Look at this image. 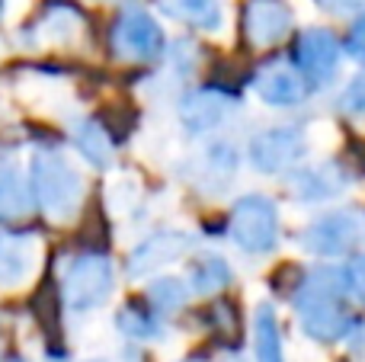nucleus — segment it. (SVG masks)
<instances>
[{"label":"nucleus","instance_id":"6","mask_svg":"<svg viewBox=\"0 0 365 362\" xmlns=\"http://www.w3.org/2000/svg\"><path fill=\"white\" fill-rule=\"evenodd\" d=\"M308 151L304 132L298 128H266L250 141V164L263 173H282L285 167L298 164Z\"/></svg>","mask_w":365,"mask_h":362},{"label":"nucleus","instance_id":"20","mask_svg":"<svg viewBox=\"0 0 365 362\" xmlns=\"http://www.w3.org/2000/svg\"><path fill=\"white\" fill-rule=\"evenodd\" d=\"M81 29V19H77L74 10L68 6H55L48 10V16L42 19V38H55V42H71Z\"/></svg>","mask_w":365,"mask_h":362},{"label":"nucleus","instance_id":"8","mask_svg":"<svg viewBox=\"0 0 365 362\" xmlns=\"http://www.w3.org/2000/svg\"><path fill=\"white\" fill-rule=\"evenodd\" d=\"M295 64L308 83H327L340 68V45L327 29H308L298 36Z\"/></svg>","mask_w":365,"mask_h":362},{"label":"nucleus","instance_id":"3","mask_svg":"<svg viewBox=\"0 0 365 362\" xmlns=\"http://www.w3.org/2000/svg\"><path fill=\"white\" fill-rule=\"evenodd\" d=\"M231 237L247 254H269L279 241V212L266 196H244L231 209Z\"/></svg>","mask_w":365,"mask_h":362},{"label":"nucleus","instance_id":"4","mask_svg":"<svg viewBox=\"0 0 365 362\" xmlns=\"http://www.w3.org/2000/svg\"><path fill=\"white\" fill-rule=\"evenodd\" d=\"M113 282H115L113 263L106 257H100V254L77 257V260H71L68 273H64V286H61L64 305L77 314L93 311V308H100L109 299Z\"/></svg>","mask_w":365,"mask_h":362},{"label":"nucleus","instance_id":"12","mask_svg":"<svg viewBox=\"0 0 365 362\" xmlns=\"http://www.w3.org/2000/svg\"><path fill=\"white\" fill-rule=\"evenodd\" d=\"M234 100L221 90H195L182 100L180 106V119L189 132H208V128H218L221 122L231 115Z\"/></svg>","mask_w":365,"mask_h":362},{"label":"nucleus","instance_id":"13","mask_svg":"<svg viewBox=\"0 0 365 362\" xmlns=\"http://www.w3.org/2000/svg\"><path fill=\"white\" fill-rule=\"evenodd\" d=\"M29 209H32L29 183H26L16 157L0 148V222L19 218V215H26Z\"/></svg>","mask_w":365,"mask_h":362},{"label":"nucleus","instance_id":"10","mask_svg":"<svg viewBox=\"0 0 365 362\" xmlns=\"http://www.w3.org/2000/svg\"><path fill=\"white\" fill-rule=\"evenodd\" d=\"M356 237H359V222L349 212H330L311 224L304 241L317 257H340L353 247Z\"/></svg>","mask_w":365,"mask_h":362},{"label":"nucleus","instance_id":"18","mask_svg":"<svg viewBox=\"0 0 365 362\" xmlns=\"http://www.w3.org/2000/svg\"><path fill=\"white\" fill-rule=\"evenodd\" d=\"M74 145H77V151H81L93 167H106V164H109L113 145H109L106 128H100L96 122L83 119L81 125L74 128Z\"/></svg>","mask_w":365,"mask_h":362},{"label":"nucleus","instance_id":"27","mask_svg":"<svg viewBox=\"0 0 365 362\" xmlns=\"http://www.w3.org/2000/svg\"><path fill=\"white\" fill-rule=\"evenodd\" d=\"M10 362H26V359H10Z\"/></svg>","mask_w":365,"mask_h":362},{"label":"nucleus","instance_id":"5","mask_svg":"<svg viewBox=\"0 0 365 362\" xmlns=\"http://www.w3.org/2000/svg\"><path fill=\"white\" fill-rule=\"evenodd\" d=\"M113 48L115 55L132 61H151L164 51V32L151 13L125 10L113 26Z\"/></svg>","mask_w":365,"mask_h":362},{"label":"nucleus","instance_id":"19","mask_svg":"<svg viewBox=\"0 0 365 362\" xmlns=\"http://www.w3.org/2000/svg\"><path fill=\"white\" fill-rule=\"evenodd\" d=\"M189 282H192L195 292H215V289L227 286L231 282V269L221 257H199L192 263V273H189Z\"/></svg>","mask_w":365,"mask_h":362},{"label":"nucleus","instance_id":"7","mask_svg":"<svg viewBox=\"0 0 365 362\" xmlns=\"http://www.w3.org/2000/svg\"><path fill=\"white\" fill-rule=\"evenodd\" d=\"M42 244L26 231H0V289H19L36 276Z\"/></svg>","mask_w":365,"mask_h":362},{"label":"nucleus","instance_id":"2","mask_svg":"<svg viewBox=\"0 0 365 362\" xmlns=\"http://www.w3.org/2000/svg\"><path fill=\"white\" fill-rule=\"evenodd\" d=\"M29 192L51 222H71L83 202V177L61 151H36L29 164Z\"/></svg>","mask_w":365,"mask_h":362},{"label":"nucleus","instance_id":"25","mask_svg":"<svg viewBox=\"0 0 365 362\" xmlns=\"http://www.w3.org/2000/svg\"><path fill=\"white\" fill-rule=\"evenodd\" d=\"M346 51L356 58V61H362V64H365V13L353 23V29H349Z\"/></svg>","mask_w":365,"mask_h":362},{"label":"nucleus","instance_id":"26","mask_svg":"<svg viewBox=\"0 0 365 362\" xmlns=\"http://www.w3.org/2000/svg\"><path fill=\"white\" fill-rule=\"evenodd\" d=\"M324 4H327L334 13H353V10H359L365 0H324Z\"/></svg>","mask_w":365,"mask_h":362},{"label":"nucleus","instance_id":"14","mask_svg":"<svg viewBox=\"0 0 365 362\" xmlns=\"http://www.w3.org/2000/svg\"><path fill=\"white\" fill-rule=\"evenodd\" d=\"M189 250V237L180 234V231H160V234L148 237L138 250L132 254V276H145L151 269L164 267V263H173L177 257H182Z\"/></svg>","mask_w":365,"mask_h":362},{"label":"nucleus","instance_id":"1","mask_svg":"<svg viewBox=\"0 0 365 362\" xmlns=\"http://www.w3.org/2000/svg\"><path fill=\"white\" fill-rule=\"evenodd\" d=\"M295 311L302 327L314 340L334 343V340L346 337L349 331V314H346V295L340 286V273L336 269H317L298 286L292 295Z\"/></svg>","mask_w":365,"mask_h":362},{"label":"nucleus","instance_id":"22","mask_svg":"<svg viewBox=\"0 0 365 362\" xmlns=\"http://www.w3.org/2000/svg\"><path fill=\"white\" fill-rule=\"evenodd\" d=\"M148 299H151L154 308H160V311H173V308L186 305L189 289L182 286L180 279H160V282H154V286L148 289Z\"/></svg>","mask_w":365,"mask_h":362},{"label":"nucleus","instance_id":"17","mask_svg":"<svg viewBox=\"0 0 365 362\" xmlns=\"http://www.w3.org/2000/svg\"><path fill=\"white\" fill-rule=\"evenodd\" d=\"M253 337H257V362H285L282 333H279L276 311H272L269 305L257 308V318H253Z\"/></svg>","mask_w":365,"mask_h":362},{"label":"nucleus","instance_id":"23","mask_svg":"<svg viewBox=\"0 0 365 362\" xmlns=\"http://www.w3.org/2000/svg\"><path fill=\"white\" fill-rule=\"evenodd\" d=\"M336 273H340L343 295H349L356 305L365 308V257H353V260L343 269H336Z\"/></svg>","mask_w":365,"mask_h":362},{"label":"nucleus","instance_id":"11","mask_svg":"<svg viewBox=\"0 0 365 362\" xmlns=\"http://www.w3.org/2000/svg\"><path fill=\"white\" fill-rule=\"evenodd\" d=\"M253 87L272 106H295V103L304 100V90H308V81L298 74L292 64L285 61H272L253 77Z\"/></svg>","mask_w":365,"mask_h":362},{"label":"nucleus","instance_id":"24","mask_svg":"<svg viewBox=\"0 0 365 362\" xmlns=\"http://www.w3.org/2000/svg\"><path fill=\"white\" fill-rule=\"evenodd\" d=\"M340 109L349 115H362L365 113V77H356L340 96Z\"/></svg>","mask_w":365,"mask_h":362},{"label":"nucleus","instance_id":"21","mask_svg":"<svg viewBox=\"0 0 365 362\" xmlns=\"http://www.w3.org/2000/svg\"><path fill=\"white\" fill-rule=\"evenodd\" d=\"M119 331L132 340H154L158 337V321H154L148 311H138V308H122Z\"/></svg>","mask_w":365,"mask_h":362},{"label":"nucleus","instance_id":"28","mask_svg":"<svg viewBox=\"0 0 365 362\" xmlns=\"http://www.w3.org/2000/svg\"><path fill=\"white\" fill-rule=\"evenodd\" d=\"M227 362H237V359H227Z\"/></svg>","mask_w":365,"mask_h":362},{"label":"nucleus","instance_id":"16","mask_svg":"<svg viewBox=\"0 0 365 362\" xmlns=\"http://www.w3.org/2000/svg\"><path fill=\"white\" fill-rule=\"evenodd\" d=\"M343 190V180L336 177V170L330 164L324 167H308V170L292 177V196L308 199V202H321V199L334 196Z\"/></svg>","mask_w":365,"mask_h":362},{"label":"nucleus","instance_id":"15","mask_svg":"<svg viewBox=\"0 0 365 362\" xmlns=\"http://www.w3.org/2000/svg\"><path fill=\"white\" fill-rule=\"evenodd\" d=\"M167 16L180 19L186 26H195L202 32L221 29V4L218 0H160Z\"/></svg>","mask_w":365,"mask_h":362},{"label":"nucleus","instance_id":"9","mask_svg":"<svg viewBox=\"0 0 365 362\" xmlns=\"http://www.w3.org/2000/svg\"><path fill=\"white\" fill-rule=\"evenodd\" d=\"M292 29V13L282 0H250L244 10V36L253 48H272Z\"/></svg>","mask_w":365,"mask_h":362}]
</instances>
